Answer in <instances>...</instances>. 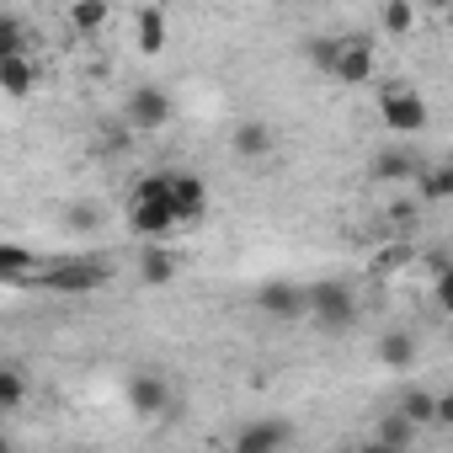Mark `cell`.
<instances>
[{
  "mask_svg": "<svg viewBox=\"0 0 453 453\" xmlns=\"http://www.w3.org/2000/svg\"><path fill=\"white\" fill-rule=\"evenodd\" d=\"M310 65L320 70V75H331V59H336V38H310Z\"/></svg>",
  "mask_w": 453,
  "mask_h": 453,
  "instance_id": "26",
  "label": "cell"
},
{
  "mask_svg": "<svg viewBox=\"0 0 453 453\" xmlns=\"http://www.w3.org/2000/svg\"><path fill=\"white\" fill-rule=\"evenodd\" d=\"M171 213H176V224H197L208 213V181L187 176V171H171Z\"/></svg>",
  "mask_w": 453,
  "mask_h": 453,
  "instance_id": "10",
  "label": "cell"
},
{
  "mask_svg": "<svg viewBox=\"0 0 453 453\" xmlns=\"http://www.w3.org/2000/svg\"><path fill=\"white\" fill-rule=\"evenodd\" d=\"M411 192H416V203H448L453 197V171L448 165H421L411 176Z\"/></svg>",
  "mask_w": 453,
  "mask_h": 453,
  "instance_id": "18",
  "label": "cell"
},
{
  "mask_svg": "<svg viewBox=\"0 0 453 453\" xmlns=\"http://www.w3.org/2000/svg\"><path fill=\"white\" fill-rule=\"evenodd\" d=\"M6 54H27V22L12 17V12H0V59Z\"/></svg>",
  "mask_w": 453,
  "mask_h": 453,
  "instance_id": "24",
  "label": "cell"
},
{
  "mask_svg": "<svg viewBox=\"0 0 453 453\" xmlns=\"http://www.w3.org/2000/svg\"><path fill=\"white\" fill-rule=\"evenodd\" d=\"M96 224H102V213H96L91 203H70V208H65V230H75V235H91Z\"/></svg>",
  "mask_w": 453,
  "mask_h": 453,
  "instance_id": "25",
  "label": "cell"
},
{
  "mask_svg": "<svg viewBox=\"0 0 453 453\" xmlns=\"http://www.w3.org/2000/svg\"><path fill=\"white\" fill-rule=\"evenodd\" d=\"M0 448H6V437H0Z\"/></svg>",
  "mask_w": 453,
  "mask_h": 453,
  "instance_id": "29",
  "label": "cell"
},
{
  "mask_svg": "<svg viewBox=\"0 0 453 453\" xmlns=\"http://www.w3.org/2000/svg\"><path fill=\"white\" fill-rule=\"evenodd\" d=\"M38 267H43V262H38L27 246H17V241H0V283H6V288H27Z\"/></svg>",
  "mask_w": 453,
  "mask_h": 453,
  "instance_id": "15",
  "label": "cell"
},
{
  "mask_svg": "<svg viewBox=\"0 0 453 453\" xmlns=\"http://www.w3.org/2000/svg\"><path fill=\"white\" fill-rule=\"evenodd\" d=\"M230 144H235V155L251 160V165H262V160L278 155V134H273V123H262V118H241L235 134H230Z\"/></svg>",
  "mask_w": 453,
  "mask_h": 453,
  "instance_id": "9",
  "label": "cell"
},
{
  "mask_svg": "<svg viewBox=\"0 0 453 453\" xmlns=\"http://www.w3.org/2000/svg\"><path fill=\"white\" fill-rule=\"evenodd\" d=\"M107 17H112L107 0H70V27H75L81 38L102 33V27H107Z\"/></svg>",
  "mask_w": 453,
  "mask_h": 453,
  "instance_id": "20",
  "label": "cell"
},
{
  "mask_svg": "<svg viewBox=\"0 0 453 453\" xmlns=\"http://www.w3.org/2000/svg\"><path fill=\"white\" fill-rule=\"evenodd\" d=\"M304 320H315L326 336H342L357 326V294L342 278H315L304 283Z\"/></svg>",
  "mask_w": 453,
  "mask_h": 453,
  "instance_id": "3",
  "label": "cell"
},
{
  "mask_svg": "<svg viewBox=\"0 0 453 453\" xmlns=\"http://www.w3.org/2000/svg\"><path fill=\"white\" fill-rule=\"evenodd\" d=\"M416 432H421V426H411L400 411H384V421H379V432H373V448H379V453H405V448L416 442Z\"/></svg>",
  "mask_w": 453,
  "mask_h": 453,
  "instance_id": "19",
  "label": "cell"
},
{
  "mask_svg": "<svg viewBox=\"0 0 453 453\" xmlns=\"http://www.w3.org/2000/svg\"><path fill=\"white\" fill-rule=\"evenodd\" d=\"M251 304H257L273 326H299V320H304V283H294V278H267V283H257Z\"/></svg>",
  "mask_w": 453,
  "mask_h": 453,
  "instance_id": "6",
  "label": "cell"
},
{
  "mask_svg": "<svg viewBox=\"0 0 453 453\" xmlns=\"http://www.w3.org/2000/svg\"><path fill=\"white\" fill-rule=\"evenodd\" d=\"M134 267H139V283H144V288H171L176 273H181V262H176V251H171L165 241H144Z\"/></svg>",
  "mask_w": 453,
  "mask_h": 453,
  "instance_id": "11",
  "label": "cell"
},
{
  "mask_svg": "<svg viewBox=\"0 0 453 453\" xmlns=\"http://www.w3.org/2000/svg\"><path fill=\"white\" fill-rule=\"evenodd\" d=\"M416 213H421L416 192H411V197H400V203H389V219H395V224H416Z\"/></svg>",
  "mask_w": 453,
  "mask_h": 453,
  "instance_id": "27",
  "label": "cell"
},
{
  "mask_svg": "<svg viewBox=\"0 0 453 453\" xmlns=\"http://www.w3.org/2000/svg\"><path fill=\"white\" fill-rule=\"evenodd\" d=\"M416 357H421V342H416L411 326H395V331L379 336V363H384V368L405 373V368H416Z\"/></svg>",
  "mask_w": 453,
  "mask_h": 453,
  "instance_id": "13",
  "label": "cell"
},
{
  "mask_svg": "<svg viewBox=\"0 0 453 453\" xmlns=\"http://www.w3.org/2000/svg\"><path fill=\"white\" fill-rule=\"evenodd\" d=\"M123 395H128V411L134 416H144V421H155V416H165L171 411V379L160 373V368H134L128 373V384H123Z\"/></svg>",
  "mask_w": 453,
  "mask_h": 453,
  "instance_id": "8",
  "label": "cell"
},
{
  "mask_svg": "<svg viewBox=\"0 0 453 453\" xmlns=\"http://www.w3.org/2000/svg\"><path fill=\"white\" fill-rule=\"evenodd\" d=\"M379 118H384V128L389 134H421L426 123H432V112H426V96L416 91V86H384L379 91Z\"/></svg>",
  "mask_w": 453,
  "mask_h": 453,
  "instance_id": "5",
  "label": "cell"
},
{
  "mask_svg": "<svg viewBox=\"0 0 453 453\" xmlns=\"http://www.w3.org/2000/svg\"><path fill=\"white\" fill-rule=\"evenodd\" d=\"M416 171H421V155H416V150H379V155H373V181L411 187Z\"/></svg>",
  "mask_w": 453,
  "mask_h": 453,
  "instance_id": "17",
  "label": "cell"
},
{
  "mask_svg": "<svg viewBox=\"0 0 453 453\" xmlns=\"http://www.w3.org/2000/svg\"><path fill=\"white\" fill-rule=\"evenodd\" d=\"M288 442H294V426L278 421V416H273V421H251V426L235 432V448H241V453H278V448H288Z\"/></svg>",
  "mask_w": 453,
  "mask_h": 453,
  "instance_id": "12",
  "label": "cell"
},
{
  "mask_svg": "<svg viewBox=\"0 0 453 453\" xmlns=\"http://www.w3.org/2000/svg\"><path fill=\"white\" fill-rule=\"evenodd\" d=\"M22 400H27V379H22V368L0 363V411H17Z\"/></svg>",
  "mask_w": 453,
  "mask_h": 453,
  "instance_id": "23",
  "label": "cell"
},
{
  "mask_svg": "<svg viewBox=\"0 0 453 453\" xmlns=\"http://www.w3.org/2000/svg\"><path fill=\"white\" fill-rule=\"evenodd\" d=\"M165 38H171L165 12H160V6H144L139 22H134V43H139V54H144V59H160V54H165Z\"/></svg>",
  "mask_w": 453,
  "mask_h": 453,
  "instance_id": "16",
  "label": "cell"
},
{
  "mask_svg": "<svg viewBox=\"0 0 453 453\" xmlns=\"http://www.w3.org/2000/svg\"><path fill=\"white\" fill-rule=\"evenodd\" d=\"M373 70H379V49H373V38H363V33L336 38L331 81H342V86H368V81H373Z\"/></svg>",
  "mask_w": 453,
  "mask_h": 453,
  "instance_id": "7",
  "label": "cell"
},
{
  "mask_svg": "<svg viewBox=\"0 0 453 453\" xmlns=\"http://www.w3.org/2000/svg\"><path fill=\"white\" fill-rule=\"evenodd\" d=\"M128 230L139 241H165L176 230V213H171V171H150L144 181H134V192H128Z\"/></svg>",
  "mask_w": 453,
  "mask_h": 453,
  "instance_id": "1",
  "label": "cell"
},
{
  "mask_svg": "<svg viewBox=\"0 0 453 453\" xmlns=\"http://www.w3.org/2000/svg\"><path fill=\"white\" fill-rule=\"evenodd\" d=\"M102 283H112V267H107L102 257H59V262H43L27 288L65 294V299H86V294H96Z\"/></svg>",
  "mask_w": 453,
  "mask_h": 453,
  "instance_id": "2",
  "label": "cell"
},
{
  "mask_svg": "<svg viewBox=\"0 0 453 453\" xmlns=\"http://www.w3.org/2000/svg\"><path fill=\"white\" fill-rule=\"evenodd\" d=\"M379 27H384L389 38H411V33H416V0H384Z\"/></svg>",
  "mask_w": 453,
  "mask_h": 453,
  "instance_id": "21",
  "label": "cell"
},
{
  "mask_svg": "<svg viewBox=\"0 0 453 453\" xmlns=\"http://www.w3.org/2000/svg\"><path fill=\"white\" fill-rule=\"evenodd\" d=\"M416 6H426V12H437V17H442V12H448V0H416Z\"/></svg>",
  "mask_w": 453,
  "mask_h": 453,
  "instance_id": "28",
  "label": "cell"
},
{
  "mask_svg": "<svg viewBox=\"0 0 453 453\" xmlns=\"http://www.w3.org/2000/svg\"><path fill=\"white\" fill-rule=\"evenodd\" d=\"M395 411H400L411 426H432V416H437V395H432V389H405Z\"/></svg>",
  "mask_w": 453,
  "mask_h": 453,
  "instance_id": "22",
  "label": "cell"
},
{
  "mask_svg": "<svg viewBox=\"0 0 453 453\" xmlns=\"http://www.w3.org/2000/svg\"><path fill=\"white\" fill-rule=\"evenodd\" d=\"M0 91L17 96V102H27V96L38 91V65H33V54H6V59H0Z\"/></svg>",
  "mask_w": 453,
  "mask_h": 453,
  "instance_id": "14",
  "label": "cell"
},
{
  "mask_svg": "<svg viewBox=\"0 0 453 453\" xmlns=\"http://www.w3.org/2000/svg\"><path fill=\"white\" fill-rule=\"evenodd\" d=\"M171 118H176V102H171V91H165V86H155V81L134 86V91H128V102H123V123H128L134 134H160Z\"/></svg>",
  "mask_w": 453,
  "mask_h": 453,
  "instance_id": "4",
  "label": "cell"
}]
</instances>
